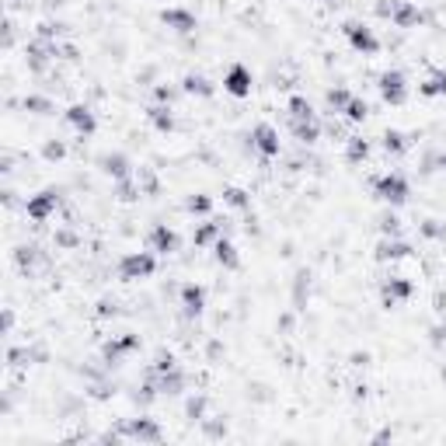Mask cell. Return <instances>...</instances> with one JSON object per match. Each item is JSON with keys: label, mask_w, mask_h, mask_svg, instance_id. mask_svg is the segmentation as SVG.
Wrapping results in <instances>:
<instances>
[{"label": "cell", "mask_w": 446, "mask_h": 446, "mask_svg": "<svg viewBox=\"0 0 446 446\" xmlns=\"http://www.w3.org/2000/svg\"><path fill=\"white\" fill-rule=\"evenodd\" d=\"M101 439H133V443H160V439H164V432H160V425H157L154 418H129V422H122L119 429L105 432Z\"/></svg>", "instance_id": "cell-1"}, {"label": "cell", "mask_w": 446, "mask_h": 446, "mask_svg": "<svg viewBox=\"0 0 446 446\" xmlns=\"http://www.w3.org/2000/svg\"><path fill=\"white\" fill-rule=\"evenodd\" d=\"M157 272V258L154 251H129L119 258V276L126 283H140V279H150Z\"/></svg>", "instance_id": "cell-2"}, {"label": "cell", "mask_w": 446, "mask_h": 446, "mask_svg": "<svg viewBox=\"0 0 446 446\" xmlns=\"http://www.w3.org/2000/svg\"><path fill=\"white\" fill-rule=\"evenodd\" d=\"M373 192H377V199H383L387 206H404V202H408V195H411V188H408L404 174H397V171L380 174V178L373 181Z\"/></svg>", "instance_id": "cell-3"}, {"label": "cell", "mask_w": 446, "mask_h": 446, "mask_svg": "<svg viewBox=\"0 0 446 446\" xmlns=\"http://www.w3.org/2000/svg\"><path fill=\"white\" fill-rule=\"evenodd\" d=\"M143 342H140V335H133V331H126V335H119V338H108L105 345H101V366L105 370H112V366H119L129 352H136Z\"/></svg>", "instance_id": "cell-4"}, {"label": "cell", "mask_w": 446, "mask_h": 446, "mask_svg": "<svg viewBox=\"0 0 446 446\" xmlns=\"http://www.w3.org/2000/svg\"><path fill=\"white\" fill-rule=\"evenodd\" d=\"M56 209H60V188H42V192L28 195V202H25V216L35 223H46Z\"/></svg>", "instance_id": "cell-5"}, {"label": "cell", "mask_w": 446, "mask_h": 446, "mask_svg": "<svg viewBox=\"0 0 446 446\" xmlns=\"http://www.w3.org/2000/svg\"><path fill=\"white\" fill-rule=\"evenodd\" d=\"M63 49L56 46V42H46V39H32L28 46H25V63H28V70H35V74H46L49 70V63L60 56Z\"/></svg>", "instance_id": "cell-6"}, {"label": "cell", "mask_w": 446, "mask_h": 446, "mask_svg": "<svg viewBox=\"0 0 446 446\" xmlns=\"http://www.w3.org/2000/svg\"><path fill=\"white\" fill-rule=\"evenodd\" d=\"M377 88H380V98L387 105H404V98H408V77L401 70H383L377 77Z\"/></svg>", "instance_id": "cell-7"}, {"label": "cell", "mask_w": 446, "mask_h": 446, "mask_svg": "<svg viewBox=\"0 0 446 446\" xmlns=\"http://www.w3.org/2000/svg\"><path fill=\"white\" fill-rule=\"evenodd\" d=\"M345 39H349V46L356 49V53H363V56H373L377 49H380V39L373 35V28H366L363 22H345Z\"/></svg>", "instance_id": "cell-8"}, {"label": "cell", "mask_w": 446, "mask_h": 446, "mask_svg": "<svg viewBox=\"0 0 446 446\" xmlns=\"http://www.w3.org/2000/svg\"><path fill=\"white\" fill-rule=\"evenodd\" d=\"M251 88H255V74H251V67H245V63H234V67L227 70V77H223V91L234 94V98H248Z\"/></svg>", "instance_id": "cell-9"}, {"label": "cell", "mask_w": 446, "mask_h": 446, "mask_svg": "<svg viewBox=\"0 0 446 446\" xmlns=\"http://www.w3.org/2000/svg\"><path fill=\"white\" fill-rule=\"evenodd\" d=\"M251 150H258L265 160H272V157H279V133L269 126V122H258L255 129H251Z\"/></svg>", "instance_id": "cell-10"}, {"label": "cell", "mask_w": 446, "mask_h": 446, "mask_svg": "<svg viewBox=\"0 0 446 446\" xmlns=\"http://www.w3.org/2000/svg\"><path fill=\"white\" fill-rule=\"evenodd\" d=\"M160 25H167V28L178 32V35H192V32L199 28V18H195L188 8H164V11H160Z\"/></svg>", "instance_id": "cell-11"}, {"label": "cell", "mask_w": 446, "mask_h": 446, "mask_svg": "<svg viewBox=\"0 0 446 446\" xmlns=\"http://www.w3.org/2000/svg\"><path fill=\"white\" fill-rule=\"evenodd\" d=\"M411 293H415L411 279H401V276H390V279H383V286H380V300H383V307H397V304L411 300Z\"/></svg>", "instance_id": "cell-12"}, {"label": "cell", "mask_w": 446, "mask_h": 446, "mask_svg": "<svg viewBox=\"0 0 446 446\" xmlns=\"http://www.w3.org/2000/svg\"><path fill=\"white\" fill-rule=\"evenodd\" d=\"M147 245H150L154 255H174L178 251V234L167 227V223H157V227L150 231V238H147Z\"/></svg>", "instance_id": "cell-13"}, {"label": "cell", "mask_w": 446, "mask_h": 446, "mask_svg": "<svg viewBox=\"0 0 446 446\" xmlns=\"http://www.w3.org/2000/svg\"><path fill=\"white\" fill-rule=\"evenodd\" d=\"M98 167H101V174H108L112 181L133 178V164H129L126 154H101V157H98Z\"/></svg>", "instance_id": "cell-14"}, {"label": "cell", "mask_w": 446, "mask_h": 446, "mask_svg": "<svg viewBox=\"0 0 446 446\" xmlns=\"http://www.w3.org/2000/svg\"><path fill=\"white\" fill-rule=\"evenodd\" d=\"M150 380H154V387H157V394H167V397H174V394H181L185 390V373L174 366V370H164V373H147Z\"/></svg>", "instance_id": "cell-15"}, {"label": "cell", "mask_w": 446, "mask_h": 446, "mask_svg": "<svg viewBox=\"0 0 446 446\" xmlns=\"http://www.w3.org/2000/svg\"><path fill=\"white\" fill-rule=\"evenodd\" d=\"M67 122H70V129L81 133V136H91V133L98 129V119H94V112H91L88 105H70V108H67Z\"/></svg>", "instance_id": "cell-16"}, {"label": "cell", "mask_w": 446, "mask_h": 446, "mask_svg": "<svg viewBox=\"0 0 446 446\" xmlns=\"http://www.w3.org/2000/svg\"><path fill=\"white\" fill-rule=\"evenodd\" d=\"M206 311V290L199 283H185L181 286V314L185 317H199Z\"/></svg>", "instance_id": "cell-17"}, {"label": "cell", "mask_w": 446, "mask_h": 446, "mask_svg": "<svg viewBox=\"0 0 446 446\" xmlns=\"http://www.w3.org/2000/svg\"><path fill=\"white\" fill-rule=\"evenodd\" d=\"M390 22H394V28H418L425 22V15L415 4H408V0H397L394 11H390Z\"/></svg>", "instance_id": "cell-18"}, {"label": "cell", "mask_w": 446, "mask_h": 446, "mask_svg": "<svg viewBox=\"0 0 446 446\" xmlns=\"http://www.w3.org/2000/svg\"><path fill=\"white\" fill-rule=\"evenodd\" d=\"M408 255H411V245L401 241V238H383V241L377 245V262H401V258H408Z\"/></svg>", "instance_id": "cell-19"}, {"label": "cell", "mask_w": 446, "mask_h": 446, "mask_svg": "<svg viewBox=\"0 0 446 446\" xmlns=\"http://www.w3.org/2000/svg\"><path fill=\"white\" fill-rule=\"evenodd\" d=\"M213 258L223 265V269H241V258H238V248H234V241H227V238H220L216 245H213Z\"/></svg>", "instance_id": "cell-20"}, {"label": "cell", "mask_w": 446, "mask_h": 446, "mask_svg": "<svg viewBox=\"0 0 446 446\" xmlns=\"http://www.w3.org/2000/svg\"><path fill=\"white\" fill-rule=\"evenodd\" d=\"M220 238H223V223H216V220H209V223H199V227H195V234H192L195 248H209V245H216Z\"/></svg>", "instance_id": "cell-21"}, {"label": "cell", "mask_w": 446, "mask_h": 446, "mask_svg": "<svg viewBox=\"0 0 446 446\" xmlns=\"http://www.w3.org/2000/svg\"><path fill=\"white\" fill-rule=\"evenodd\" d=\"M181 91H185V94H192V98H213V91H216V88H213L202 74H185V77H181Z\"/></svg>", "instance_id": "cell-22"}, {"label": "cell", "mask_w": 446, "mask_h": 446, "mask_svg": "<svg viewBox=\"0 0 446 446\" xmlns=\"http://www.w3.org/2000/svg\"><path fill=\"white\" fill-rule=\"evenodd\" d=\"M290 133L300 140V143H317L321 140V119H304V122H290Z\"/></svg>", "instance_id": "cell-23"}, {"label": "cell", "mask_w": 446, "mask_h": 446, "mask_svg": "<svg viewBox=\"0 0 446 446\" xmlns=\"http://www.w3.org/2000/svg\"><path fill=\"white\" fill-rule=\"evenodd\" d=\"M147 119L157 133H171L174 129V115H171V105H150L147 108Z\"/></svg>", "instance_id": "cell-24"}, {"label": "cell", "mask_w": 446, "mask_h": 446, "mask_svg": "<svg viewBox=\"0 0 446 446\" xmlns=\"http://www.w3.org/2000/svg\"><path fill=\"white\" fill-rule=\"evenodd\" d=\"M286 119L290 122H304V119H314V105L304 98V94H293L286 101Z\"/></svg>", "instance_id": "cell-25"}, {"label": "cell", "mask_w": 446, "mask_h": 446, "mask_svg": "<svg viewBox=\"0 0 446 446\" xmlns=\"http://www.w3.org/2000/svg\"><path fill=\"white\" fill-rule=\"evenodd\" d=\"M418 94H425V98H443V94H446V70H432V74L418 84Z\"/></svg>", "instance_id": "cell-26"}, {"label": "cell", "mask_w": 446, "mask_h": 446, "mask_svg": "<svg viewBox=\"0 0 446 446\" xmlns=\"http://www.w3.org/2000/svg\"><path fill=\"white\" fill-rule=\"evenodd\" d=\"M366 157H370V140L349 136V140H345V160H349V164H363Z\"/></svg>", "instance_id": "cell-27"}, {"label": "cell", "mask_w": 446, "mask_h": 446, "mask_svg": "<svg viewBox=\"0 0 446 446\" xmlns=\"http://www.w3.org/2000/svg\"><path fill=\"white\" fill-rule=\"evenodd\" d=\"M223 202H227L231 209H241V213H248V209H251V195H248L245 188H238V185L223 192Z\"/></svg>", "instance_id": "cell-28"}, {"label": "cell", "mask_w": 446, "mask_h": 446, "mask_svg": "<svg viewBox=\"0 0 446 446\" xmlns=\"http://www.w3.org/2000/svg\"><path fill=\"white\" fill-rule=\"evenodd\" d=\"M324 101H328V108H331V112H345V108H349V101H352V91H345V88H331V91L324 94Z\"/></svg>", "instance_id": "cell-29"}, {"label": "cell", "mask_w": 446, "mask_h": 446, "mask_svg": "<svg viewBox=\"0 0 446 446\" xmlns=\"http://www.w3.org/2000/svg\"><path fill=\"white\" fill-rule=\"evenodd\" d=\"M25 112H35V115H53L56 108H53V101L49 98H42V94H25Z\"/></svg>", "instance_id": "cell-30"}, {"label": "cell", "mask_w": 446, "mask_h": 446, "mask_svg": "<svg viewBox=\"0 0 446 446\" xmlns=\"http://www.w3.org/2000/svg\"><path fill=\"white\" fill-rule=\"evenodd\" d=\"M383 150H387V154H404V150H408V136L397 133V129H387V133H383Z\"/></svg>", "instance_id": "cell-31"}, {"label": "cell", "mask_w": 446, "mask_h": 446, "mask_svg": "<svg viewBox=\"0 0 446 446\" xmlns=\"http://www.w3.org/2000/svg\"><path fill=\"white\" fill-rule=\"evenodd\" d=\"M307 293H311V276H307V272H300V276H297V283H293V304H297V311H304V307H307Z\"/></svg>", "instance_id": "cell-32"}, {"label": "cell", "mask_w": 446, "mask_h": 446, "mask_svg": "<svg viewBox=\"0 0 446 446\" xmlns=\"http://www.w3.org/2000/svg\"><path fill=\"white\" fill-rule=\"evenodd\" d=\"M185 209H188L192 216H209L213 199H209V195H188V199H185Z\"/></svg>", "instance_id": "cell-33"}, {"label": "cell", "mask_w": 446, "mask_h": 446, "mask_svg": "<svg viewBox=\"0 0 446 446\" xmlns=\"http://www.w3.org/2000/svg\"><path fill=\"white\" fill-rule=\"evenodd\" d=\"M185 418H188V422H202V418H206V397H202V394H195V397L185 401Z\"/></svg>", "instance_id": "cell-34"}, {"label": "cell", "mask_w": 446, "mask_h": 446, "mask_svg": "<svg viewBox=\"0 0 446 446\" xmlns=\"http://www.w3.org/2000/svg\"><path fill=\"white\" fill-rule=\"evenodd\" d=\"M63 32H67V25H63V22H42V25H39V32H35V39L56 42V39H60Z\"/></svg>", "instance_id": "cell-35"}, {"label": "cell", "mask_w": 446, "mask_h": 446, "mask_svg": "<svg viewBox=\"0 0 446 446\" xmlns=\"http://www.w3.org/2000/svg\"><path fill=\"white\" fill-rule=\"evenodd\" d=\"M342 115H345L349 122H363V119L370 115V105H366L363 98H356V94H352V101H349V108H345Z\"/></svg>", "instance_id": "cell-36"}, {"label": "cell", "mask_w": 446, "mask_h": 446, "mask_svg": "<svg viewBox=\"0 0 446 446\" xmlns=\"http://www.w3.org/2000/svg\"><path fill=\"white\" fill-rule=\"evenodd\" d=\"M178 366V359H174V352L171 349H160L157 356H154V363H150V370L154 373H164V370H174Z\"/></svg>", "instance_id": "cell-37"}, {"label": "cell", "mask_w": 446, "mask_h": 446, "mask_svg": "<svg viewBox=\"0 0 446 446\" xmlns=\"http://www.w3.org/2000/svg\"><path fill=\"white\" fill-rule=\"evenodd\" d=\"M377 223H380V234H383V238H397V234H401V220H397L394 213H383Z\"/></svg>", "instance_id": "cell-38"}, {"label": "cell", "mask_w": 446, "mask_h": 446, "mask_svg": "<svg viewBox=\"0 0 446 446\" xmlns=\"http://www.w3.org/2000/svg\"><path fill=\"white\" fill-rule=\"evenodd\" d=\"M42 157H46V160H63V157H67V143H63V140H49V143L42 147Z\"/></svg>", "instance_id": "cell-39"}, {"label": "cell", "mask_w": 446, "mask_h": 446, "mask_svg": "<svg viewBox=\"0 0 446 446\" xmlns=\"http://www.w3.org/2000/svg\"><path fill=\"white\" fill-rule=\"evenodd\" d=\"M422 234H425V238L443 241V238H446V223H439V220H425V223H422Z\"/></svg>", "instance_id": "cell-40"}, {"label": "cell", "mask_w": 446, "mask_h": 446, "mask_svg": "<svg viewBox=\"0 0 446 446\" xmlns=\"http://www.w3.org/2000/svg\"><path fill=\"white\" fill-rule=\"evenodd\" d=\"M35 251H39V248H18V265H22L25 272H28V269L35 265V258H39Z\"/></svg>", "instance_id": "cell-41"}, {"label": "cell", "mask_w": 446, "mask_h": 446, "mask_svg": "<svg viewBox=\"0 0 446 446\" xmlns=\"http://www.w3.org/2000/svg\"><path fill=\"white\" fill-rule=\"evenodd\" d=\"M154 94H157V101H160V105H171L178 91H174V88H164V84H157V91H154Z\"/></svg>", "instance_id": "cell-42"}, {"label": "cell", "mask_w": 446, "mask_h": 446, "mask_svg": "<svg viewBox=\"0 0 446 446\" xmlns=\"http://www.w3.org/2000/svg\"><path fill=\"white\" fill-rule=\"evenodd\" d=\"M56 245L60 248H74L77 245V234L74 231H56Z\"/></svg>", "instance_id": "cell-43"}, {"label": "cell", "mask_w": 446, "mask_h": 446, "mask_svg": "<svg viewBox=\"0 0 446 446\" xmlns=\"http://www.w3.org/2000/svg\"><path fill=\"white\" fill-rule=\"evenodd\" d=\"M432 345H439V349H443V345H446V321H443V324H436V328H432Z\"/></svg>", "instance_id": "cell-44"}, {"label": "cell", "mask_w": 446, "mask_h": 446, "mask_svg": "<svg viewBox=\"0 0 446 446\" xmlns=\"http://www.w3.org/2000/svg\"><path fill=\"white\" fill-rule=\"evenodd\" d=\"M202 425H206V432H209L213 439H216V436H223V432H227V422L220 425V422H206V418H202Z\"/></svg>", "instance_id": "cell-45"}, {"label": "cell", "mask_w": 446, "mask_h": 446, "mask_svg": "<svg viewBox=\"0 0 446 446\" xmlns=\"http://www.w3.org/2000/svg\"><path fill=\"white\" fill-rule=\"evenodd\" d=\"M98 314H101V317L115 314V304H112V300H101V304H98Z\"/></svg>", "instance_id": "cell-46"}, {"label": "cell", "mask_w": 446, "mask_h": 446, "mask_svg": "<svg viewBox=\"0 0 446 446\" xmlns=\"http://www.w3.org/2000/svg\"><path fill=\"white\" fill-rule=\"evenodd\" d=\"M15 328V311H4V331Z\"/></svg>", "instance_id": "cell-47"}, {"label": "cell", "mask_w": 446, "mask_h": 446, "mask_svg": "<svg viewBox=\"0 0 446 446\" xmlns=\"http://www.w3.org/2000/svg\"><path fill=\"white\" fill-rule=\"evenodd\" d=\"M436 160H439V164H443V167H446V154H439V157H436Z\"/></svg>", "instance_id": "cell-48"}]
</instances>
